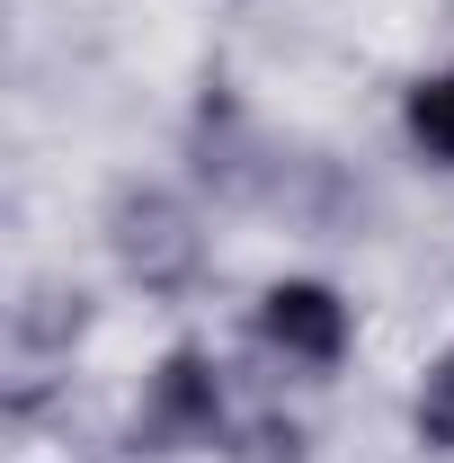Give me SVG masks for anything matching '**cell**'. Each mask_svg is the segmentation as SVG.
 <instances>
[{
	"mask_svg": "<svg viewBox=\"0 0 454 463\" xmlns=\"http://www.w3.org/2000/svg\"><path fill=\"white\" fill-rule=\"evenodd\" d=\"M232 437V392L223 365L205 347H170L152 374H143V402H134V446L152 455H214Z\"/></svg>",
	"mask_w": 454,
	"mask_h": 463,
	"instance_id": "6da1fadb",
	"label": "cell"
},
{
	"mask_svg": "<svg viewBox=\"0 0 454 463\" xmlns=\"http://www.w3.org/2000/svg\"><path fill=\"white\" fill-rule=\"evenodd\" d=\"M419 446H437V455H454V347L428 365V383H419Z\"/></svg>",
	"mask_w": 454,
	"mask_h": 463,
	"instance_id": "5b68a950",
	"label": "cell"
},
{
	"mask_svg": "<svg viewBox=\"0 0 454 463\" xmlns=\"http://www.w3.org/2000/svg\"><path fill=\"white\" fill-rule=\"evenodd\" d=\"M116 250H125V268L143 277V286H178L187 268H196V232H187V214H178L170 196H125L116 205Z\"/></svg>",
	"mask_w": 454,
	"mask_h": 463,
	"instance_id": "3957f363",
	"label": "cell"
},
{
	"mask_svg": "<svg viewBox=\"0 0 454 463\" xmlns=\"http://www.w3.org/2000/svg\"><path fill=\"white\" fill-rule=\"evenodd\" d=\"M401 134H410L437 170H454V71L410 80V99H401Z\"/></svg>",
	"mask_w": 454,
	"mask_h": 463,
	"instance_id": "277c9868",
	"label": "cell"
},
{
	"mask_svg": "<svg viewBox=\"0 0 454 463\" xmlns=\"http://www.w3.org/2000/svg\"><path fill=\"white\" fill-rule=\"evenodd\" d=\"M250 321H259V339L277 347L285 365H312V374L347 365V347H356V303L330 277H277Z\"/></svg>",
	"mask_w": 454,
	"mask_h": 463,
	"instance_id": "7a4b0ae2",
	"label": "cell"
}]
</instances>
